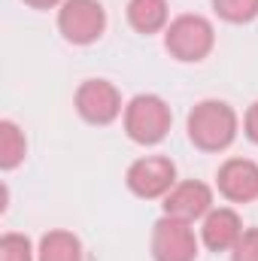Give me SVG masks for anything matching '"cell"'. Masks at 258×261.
<instances>
[{
	"instance_id": "obj_1",
	"label": "cell",
	"mask_w": 258,
	"mask_h": 261,
	"mask_svg": "<svg viewBox=\"0 0 258 261\" xmlns=\"http://www.w3.org/2000/svg\"><path fill=\"white\" fill-rule=\"evenodd\" d=\"M186 134H189V143L194 149L219 155V152H228L234 146V140L240 134V116L228 100L203 97L186 116Z\"/></svg>"
},
{
	"instance_id": "obj_2",
	"label": "cell",
	"mask_w": 258,
	"mask_h": 261,
	"mask_svg": "<svg viewBox=\"0 0 258 261\" xmlns=\"http://www.w3.org/2000/svg\"><path fill=\"white\" fill-rule=\"evenodd\" d=\"M122 128L128 134L131 143L149 149L167 140V134L173 128V110L161 94H134L125 103V116H122Z\"/></svg>"
},
{
	"instance_id": "obj_3",
	"label": "cell",
	"mask_w": 258,
	"mask_h": 261,
	"mask_svg": "<svg viewBox=\"0 0 258 261\" xmlns=\"http://www.w3.org/2000/svg\"><path fill=\"white\" fill-rule=\"evenodd\" d=\"M164 49L179 64H200L216 49V28L207 15L183 12V15L170 18V24L164 31Z\"/></svg>"
},
{
	"instance_id": "obj_4",
	"label": "cell",
	"mask_w": 258,
	"mask_h": 261,
	"mask_svg": "<svg viewBox=\"0 0 258 261\" xmlns=\"http://www.w3.org/2000/svg\"><path fill=\"white\" fill-rule=\"evenodd\" d=\"M73 110L85 125L110 128L113 122H119L125 116V100H122V91L116 88V82L85 79V82H79V88L73 94Z\"/></svg>"
},
{
	"instance_id": "obj_5",
	"label": "cell",
	"mask_w": 258,
	"mask_h": 261,
	"mask_svg": "<svg viewBox=\"0 0 258 261\" xmlns=\"http://www.w3.org/2000/svg\"><path fill=\"white\" fill-rule=\"evenodd\" d=\"M176 182V161L170 155H143L125 170V186L140 200H164Z\"/></svg>"
},
{
	"instance_id": "obj_6",
	"label": "cell",
	"mask_w": 258,
	"mask_h": 261,
	"mask_svg": "<svg viewBox=\"0 0 258 261\" xmlns=\"http://www.w3.org/2000/svg\"><path fill=\"white\" fill-rule=\"evenodd\" d=\"M58 34L70 46H94L107 34V9L100 0H64L58 9Z\"/></svg>"
},
{
	"instance_id": "obj_7",
	"label": "cell",
	"mask_w": 258,
	"mask_h": 261,
	"mask_svg": "<svg viewBox=\"0 0 258 261\" xmlns=\"http://www.w3.org/2000/svg\"><path fill=\"white\" fill-rule=\"evenodd\" d=\"M149 252L152 261H197L200 234H194V225L161 213V219L152 225Z\"/></svg>"
},
{
	"instance_id": "obj_8",
	"label": "cell",
	"mask_w": 258,
	"mask_h": 261,
	"mask_svg": "<svg viewBox=\"0 0 258 261\" xmlns=\"http://www.w3.org/2000/svg\"><path fill=\"white\" fill-rule=\"evenodd\" d=\"M216 206V189L207 186L203 179H179L167 197L161 200V213L183 219L189 225H200L203 216Z\"/></svg>"
},
{
	"instance_id": "obj_9",
	"label": "cell",
	"mask_w": 258,
	"mask_h": 261,
	"mask_svg": "<svg viewBox=\"0 0 258 261\" xmlns=\"http://www.w3.org/2000/svg\"><path fill=\"white\" fill-rule=\"evenodd\" d=\"M216 192L228 203L258 200V161H252V158H225L216 170Z\"/></svg>"
},
{
	"instance_id": "obj_10",
	"label": "cell",
	"mask_w": 258,
	"mask_h": 261,
	"mask_svg": "<svg viewBox=\"0 0 258 261\" xmlns=\"http://www.w3.org/2000/svg\"><path fill=\"white\" fill-rule=\"evenodd\" d=\"M243 231H246V225H243V219H240V213L234 206H213L203 216L200 228H197L200 246H207L216 255L219 252H231Z\"/></svg>"
},
{
	"instance_id": "obj_11",
	"label": "cell",
	"mask_w": 258,
	"mask_h": 261,
	"mask_svg": "<svg viewBox=\"0 0 258 261\" xmlns=\"http://www.w3.org/2000/svg\"><path fill=\"white\" fill-rule=\"evenodd\" d=\"M125 18H128L131 31H137L143 37L164 34L170 24V3L167 0H128Z\"/></svg>"
},
{
	"instance_id": "obj_12",
	"label": "cell",
	"mask_w": 258,
	"mask_h": 261,
	"mask_svg": "<svg viewBox=\"0 0 258 261\" xmlns=\"http://www.w3.org/2000/svg\"><path fill=\"white\" fill-rule=\"evenodd\" d=\"M37 261H85L82 240L67 228H52L37 243Z\"/></svg>"
},
{
	"instance_id": "obj_13",
	"label": "cell",
	"mask_w": 258,
	"mask_h": 261,
	"mask_svg": "<svg viewBox=\"0 0 258 261\" xmlns=\"http://www.w3.org/2000/svg\"><path fill=\"white\" fill-rule=\"evenodd\" d=\"M28 158V137L12 119H0V170L9 173Z\"/></svg>"
},
{
	"instance_id": "obj_14",
	"label": "cell",
	"mask_w": 258,
	"mask_h": 261,
	"mask_svg": "<svg viewBox=\"0 0 258 261\" xmlns=\"http://www.w3.org/2000/svg\"><path fill=\"white\" fill-rule=\"evenodd\" d=\"M213 12L228 24H249L258 18V0H213Z\"/></svg>"
},
{
	"instance_id": "obj_15",
	"label": "cell",
	"mask_w": 258,
	"mask_h": 261,
	"mask_svg": "<svg viewBox=\"0 0 258 261\" xmlns=\"http://www.w3.org/2000/svg\"><path fill=\"white\" fill-rule=\"evenodd\" d=\"M0 261H37V246L28 234L6 231L0 237Z\"/></svg>"
},
{
	"instance_id": "obj_16",
	"label": "cell",
	"mask_w": 258,
	"mask_h": 261,
	"mask_svg": "<svg viewBox=\"0 0 258 261\" xmlns=\"http://www.w3.org/2000/svg\"><path fill=\"white\" fill-rule=\"evenodd\" d=\"M228 255L231 261H258V228H246Z\"/></svg>"
},
{
	"instance_id": "obj_17",
	"label": "cell",
	"mask_w": 258,
	"mask_h": 261,
	"mask_svg": "<svg viewBox=\"0 0 258 261\" xmlns=\"http://www.w3.org/2000/svg\"><path fill=\"white\" fill-rule=\"evenodd\" d=\"M243 137L252 146H258V100H252L246 107V113H243Z\"/></svg>"
},
{
	"instance_id": "obj_18",
	"label": "cell",
	"mask_w": 258,
	"mask_h": 261,
	"mask_svg": "<svg viewBox=\"0 0 258 261\" xmlns=\"http://www.w3.org/2000/svg\"><path fill=\"white\" fill-rule=\"evenodd\" d=\"M24 6H31V9H40V12H46V9H61V3L64 0H21Z\"/></svg>"
}]
</instances>
